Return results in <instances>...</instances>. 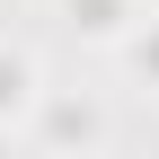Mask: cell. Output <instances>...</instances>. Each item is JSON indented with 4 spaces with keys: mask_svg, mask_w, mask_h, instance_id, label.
<instances>
[{
    "mask_svg": "<svg viewBox=\"0 0 159 159\" xmlns=\"http://www.w3.org/2000/svg\"><path fill=\"white\" fill-rule=\"evenodd\" d=\"M18 80H27V71H18V62H0V97H18Z\"/></svg>",
    "mask_w": 159,
    "mask_h": 159,
    "instance_id": "cell-1",
    "label": "cell"
}]
</instances>
